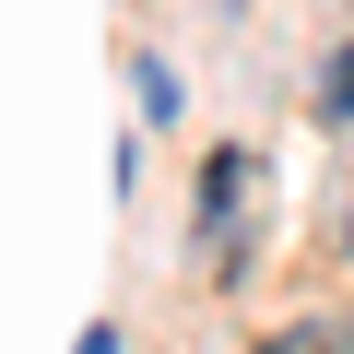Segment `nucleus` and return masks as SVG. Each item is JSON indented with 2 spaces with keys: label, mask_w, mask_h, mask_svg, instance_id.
<instances>
[{
  "label": "nucleus",
  "mask_w": 354,
  "mask_h": 354,
  "mask_svg": "<svg viewBox=\"0 0 354 354\" xmlns=\"http://www.w3.org/2000/svg\"><path fill=\"white\" fill-rule=\"evenodd\" d=\"M342 248H354V225H342Z\"/></svg>",
  "instance_id": "4"
},
{
  "label": "nucleus",
  "mask_w": 354,
  "mask_h": 354,
  "mask_svg": "<svg viewBox=\"0 0 354 354\" xmlns=\"http://www.w3.org/2000/svg\"><path fill=\"white\" fill-rule=\"evenodd\" d=\"M319 106H330V118H354V48H330V71H319Z\"/></svg>",
  "instance_id": "3"
},
{
  "label": "nucleus",
  "mask_w": 354,
  "mask_h": 354,
  "mask_svg": "<svg viewBox=\"0 0 354 354\" xmlns=\"http://www.w3.org/2000/svg\"><path fill=\"white\" fill-rule=\"evenodd\" d=\"M260 354H354V330H342V319H283Z\"/></svg>",
  "instance_id": "2"
},
{
  "label": "nucleus",
  "mask_w": 354,
  "mask_h": 354,
  "mask_svg": "<svg viewBox=\"0 0 354 354\" xmlns=\"http://www.w3.org/2000/svg\"><path fill=\"white\" fill-rule=\"evenodd\" d=\"M236 189H248V153H213V165H201V236L236 225Z\"/></svg>",
  "instance_id": "1"
}]
</instances>
